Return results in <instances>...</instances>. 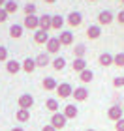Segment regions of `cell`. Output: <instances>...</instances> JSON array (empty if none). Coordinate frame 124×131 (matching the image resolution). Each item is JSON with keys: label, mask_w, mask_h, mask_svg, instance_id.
<instances>
[{"label": "cell", "mask_w": 124, "mask_h": 131, "mask_svg": "<svg viewBox=\"0 0 124 131\" xmlns=\"http://www.w3.org/2000/svg\"><path fill=\"white\" fill-rule=\"evenodd\" d=\"M107 118L111 122H119L120 118H124V109L122 105H111L107 109Z\"/></svg>", "instance_id": "obj_1"}, {"label": "cell", "mask_w": 124, "mask_h": 131, "mask_svg": "<svg viewBox=\"0 0 124 131\" xmlns=\"http://www.w3.org/2000/svg\"><path fill=\"white\" fill-rule=\"evenodd\" d=\"M56 94L60 99H68L73 96V86L70 84V82H60V84L56 86Z\"/></svg>", "instance_id": "obj_2"}, {"label": "cell", "mask_w": 124, "mask_h": 131, "mask_svg": "<svg viewBox=\"0 0 124 131\" xmlns=\"http://www.w3.org/2000/svg\"><path fill=\"white\" fill-rule=\"evenodd\" d=\"M66 122H68V118L64 116V112H55V114L51 116V126L55 127L56 131L62 129V127H66Z\"/></svg>", "instance_id": "obj_3"}, {"label": "cell", "mask_w": 124, "mask_h": 131, "mask_svg": "<svg viewBox=\"0 0 124 131\" xmlns=\"http://www.w3.org/2000/svg\"><path fill=\"white\" fill-rule=\"evenodd\" d=\"M23 26L28 28V30H34V32H36L38 28H40V17H38V15H25Z\"/></svg>", "instance_id": "obj_4"}, {"label": "cell", "mask_w": 124, "mask_h": 131, "mask_svg": "<svg viewBox=\"0 0 124 131\" xmlns=\"http://www.w3.org/2000/svg\"><path fill=\"white\" fill-rule=\"evenodd\" d=\"M113 21H115V15L111 13L109 9H103V11H100V13H98V25L100 26H107Z\"/></svg>", "instance_id": "obj_5"}, {"label": "cell", "mask_w": 124, "mask_h": 131, "mask_svg": "<svg viewBox=\"0 0 124 131\" xmlns=\"http://www.w3.org/2000/svg\"><path fill=\"white\" fill-rule=\"evenodd\" d=\"M17 103H19V109H26L30 111L32 105H34V97L30 96V94H21L19 99H17Z\"/></svg>", "instance_id": "obj_6"}, {"label": "cell", "mask_w": 124, "mask_h": 131, "mask_svg": "<svg viewBox=\"0 0 124 131\" xmlns=\"http://www.w3.org/2000/svg\"><path fill=\"white\" fill-rule=\"evenodd\" d=\"M60 47H62V43H60L58 38H49V41L45 43V49H47L49 54H56V52L60 51Z\"/></svg>", "instance_id": "obj_7"}, {"label": "cell", "mask_w": 124, "mask_h": 131, "mask_svg": "<svg viewBox=\"0 0 124 131\" xmlns=\"http://www.w3.org/2000/svg\"><path fill=\"white\" fill-rule=\"evenodd\" d=\"M66 23H68L70 26L77 28V26H81V25H83V15L79 13V11H72V13L66 17Z\"/></svg>", "instance_id": "obj_8"}, {"label": "cell", "mask_w": 124, "mask_h": 131, "mask_svg": "<svg viewBox=\"0 0 124 131\" xmlns=\"http://www.w3.org/2000/svg\"><path fill=\"white\" fill-rule=\"evenodd\" d=\"M53 28V15L49 13H43L40 17V30H45V32H49Z\"/></svg>", "instance_id": "obj_9"}, {"label": "cell", "mask_w": 124, "mask_h": 131, "mask_svg": "<svg viewBox=\"0 0 124 131\" xmlns=\"http://www.w3.org/2000/svg\"><path fill=\"white\" fill-rule=\"evenodd\" d=\"M75 101H87L88 99V90H87V86H77V88H73V96H72Z\"/></svg>", "instance_id": "obj_10"}, {"label": "cell", "mask_w": 124, "mask_h": 131, "mask_svg": "<svg viewBox=\"0 0 124 131\" xmlns=\"http://www.w3.org/2000/svg\"><path fill=\"white\" fill-rule=\"evenodd\" d=\"M21 69H23V62H17V60H8L6 62V71L11 73V75L19 73Z\"/></svg>", "instance_id": "obj_11"}, {"label": "cell", "mask_w": 124, "mask_h": 131, "mask_svg": "<svg viewBox=\"0 0 124 131\" xmlns=\"http://www.w3.org/2000/svg\"><path fill=\"white\" fill-rule=\"evenodd\" d=\"M49 38H51L49 32H45V30H40L38 28V30L34 32V41H36L38 45H45L47 41H49Z\"/></svg>", "instance_id": "obj_12"}, {"label": "cell", "mask_w": 124, "mask_h": 131, "mask_svg": "<svg viewBox=\"0 0 124 131\" xmlns=\"http://www.w3.org/2000/svg\"><path fill=\"white\" fill-rule=\"evenodd\" d=\"M102 36V26L100 25H90L87 28V38L88 39H98Z\"/></svg>", "instance_id": "obj_13"}, {"label": "cell", "mask_w": 124, "mask_h": 131, "mask_svg": "<svg viewBox=\"0 0 124 131\" xmlns=\"http://www.w3.org/2000/svg\"><path fill=\"white\" fill-rule=\"evenodd\" d=\"M41 86H43V90L47 92H53V90H56V86H58V82L55 77H45L43 81H41Z\"/></svg>", "instance_id": "obj_14"}, {"label": "cell", "mask_w": 124, "mask_h": 131, "mask_svg": "<svg viewBox=\"0 0 124 131\" xmlns=\"http://www.w3.org/2000/svg\"><path fill=\"white\" fill-rule=\"evenodd\" d=\"M113 56L111 52H102V54L98 56V64L103 66V68H109V66H113Z\"/></svg>", "instance_id": "obj_15"}, {"label": "cell", "mask_w": 124, "mask_h": 131, "mask_svg": "<svg viewBox=\"0 0 124 131\" xmlns=\"http://www.w3.org/2000/svg\"><path fill=\"white\" fill-rule=\"evenodd\" d=\"M56 38H58V39H60V43H62V45H66V47L73 43V34H72V32H70V30H62L60 34H58V36H56Z\"/></svg>", "instance_id": "obj_16"}, {"label": "cell", "mask_w": 124, "mask_h": 131, "mask_svg": "<svg viewBox=\"0 0 124 131\" xmlns=\"http://www.w3.org/2000/svg\"><path fill=\"white\" fill-rule=\"evenodd\" d=\"M36 58H25V60H23V71H26V73H34V71H36Z\"/></svg>", "instance_id": "obj_17"}, {"label": "cell", "mask_w": 124, "mask_h": 131, "mask_svg": "<svg viewBox=\"0 0 124 131\" xmlns=\"http://www.w3.org/2000/svg\"><path fill=\"white\" fill-rule=\"evenodd\" d=\"M77 114H79V109H77L73 103H70V105L64 107V116H66L68 120H73V118H77Z\"/></svg>", "instance_id": "obj_18"}, {"label": "cell", "mask_w": 124, "mask_h": 131, "mask_svg": "<svg viewBox=\"0 0 124 131\" xmlns=\"http://www.w3.org/2000/svg\"><path fill=\"white\" fill-rule=\"evenodd\" d=\"M51 64V58H49V52H40L36 56V66L38 68H47Z\"/></svg>", "instance_id": "obj_19"}, {"label": "cell", "mask_w": 124, "mask_h": 131, "mask_svg": "<svg viewBox=\"0 0 124 131\" xmlns=\"http://www.w3.org/2000/svg\"><path fill=\"white\" fill-rule=\"evenodd\" d=\"M23 30H25L23 25H11L9 26V36L13 39H19V38H23Z\"/></svg>", "instance_id": "obj_20"}, {"label": "cell", "mask_w": 124, "mask_h": 131, "mask_svg": "<svg viewBox=\"0 0 124 131\" xmlns=\"http://www.w3.org/2000/svg\"><path fill=\"white\" fill-rule=\"evenodd\" d=\"M72 68H73V71L81 73V71H85V69H87V60H85V58H73Z\"/></svg>", "instance_id": "obj_21"}, {"label": "cell", "mask_w": 124, "mask_h": 131, "mask_svg": "<svg viewBox=\"0 0 124 131\" xmlns=\"http://www.w3.org/2000/svg\"><path fill=\"white\" fill-rule=\"evenodd\" d=\"M15 118H17V122H21V124H25L30 120V111H26V109H19L15 112Z\"/></svg>", "instance_id": "obj_22"}, {"label": "cell", "mask_w": 124, "mask_h": 131, "mask_svg": "<svg viewBox=\"0 0 124 131\" xmlns=\"http://www.w3.org/2000/svg\"><path fill=\"white\" fill-rule=\"evenodd\" d=\"M45 109H47V111H51L53 114H55V112H58V109H60V105H58V99L49 97V99L45 101Z\"/></svg>", "instance_id": "obj_23"}, {"label": "cell", "mask_w": 124, "mask_h": 131, "mask_svg": "<svg viewBox=\"0 0 124 131\" xmlns=\"http://www.w3.org/2000/svg\"><path fill=\"white\" fill-rule=\"evenodd\" d=\"M79 81L81 82H85V84H87V82H92L94 81V73H92V69H85V71H81V73H79Z\"/></svg>", "instance_id": "obj_24"}, {"label": "cell", "mask_w": 124, "mask_h": 131, "mask_svg": "<svg viewBox=\"0 0 124 131\" xmlns=\"http://www.w3.org/2000/svg\"><path fill=\"white\" fill-rule=\"evenodd\" d=\"M51 66H53V69H56V71H62L64 68H66V58H64V56H56L55 60L51 62Z\"/></svg>", "instance_id": "obj_25"}, {"label": "cell", "mask_w": 124, "mask_h": 131, "mask_svg": "<svg viewBox=\"0 0 124 131\" xmlns=\"http://www.w3.org/2000/svg\"><path fill=\"white\" fill-rule=\"evenodd\" d=\"M64 23H66V19L58 13V15H53V30H60V28L64 26Z\"/></svg>", "instance_id": "obj_26"}, {"label": "cell", "mask_w": 124, "mask_h": 131, "mask_svg": "<svg viewBox=\"0 0 124 131\" xmlns=\"http://www.w3.org/2000/svg\"><path fill=\"white\" fill-rule=\"evenodd\" d=\"M4 9H6V11H8V13L11 15V13H17L19 6H17V2H15V0H8V2L4 4Z\"/></svg>", "instance_id": "obj_27"}, {"label": "cell", "mask_w": 124, "mask_h": 131, "mask_svg": "<svg viewBox=\"0 0 124 131\" xmlns=\"http://www.w3.org/2000/svg\"><path fill=\"white\" fill-rule=\"evenodd\" d=\"M85 52H87V47L79 43V45H75V49H73V58H85Z\"/></svg>", "instance_id": "obj_28"}, {"label": "cell", "mask_w": 124, "mask_h": 131, "mask_svg": "<svg viewBox=\"0 0 124 131\" xmlns=\"http://www.w3.org/2000/svg\"><path fill=\"white\" fill-rule=\"evenodd\" d=\"M113 66L117 68H124V52H117L113 56Z\"/></svg>", "instance_id": "obj_29"}, {"label": "cell", "mask_w": 124, "mask_h": 131, "mask_svg": "<svg viewBox=\"0 0 124 131\" xmlns=\"http://www.w3.org/2000/svg\"><path fill=\"white\" fill-rule=\"evenodd\" d=\"M23 9H25V15H36V4H34V2H28V4H25V8H23Z\"/></svg>", "instance_id": "obj_30"}, {"label": "cell", "mask_w": 124, "mask_h": 131, "mask_svg": "<svg viewBox=\"0 0 124 131\" xmlns=\"http://www.w3.org/2000/svg\"><path fill=\"white\" fill-rule=\"evenodd\" d=\"M8 49H6L4 45H0V62H8Z\"/></svg>", "instance_id": "obj_31"}, {"label": "cell", "mask_w": 124, "mask_h": 131, "mask_svg": "<svg viewBox=\"0 0 124 131\" xmlns=\"http://www.w3.org/2000/svg\"><path fill=\"white\" fill-rule=\"evenodd\" d=\"M113 86L115 88H124V75L122 77H115L113 79Z\"/></svg>", "instance_id": "obj_32"}, {"label": "cell", "mask_w": 124, "mask_h": 131, "mask_svg": "<svg viewBox=\"0 0 124 131\" xmlns=\"http://www.w3.org/2000/svg\"><path fill=\"white\" fill-rule=\"evenodd\" d=\"M115 21L119 23V25H124V9H120L119 13H117V17H115Z\"/></svg>", "instance_id": "obj_33"}, {"label": "cell", "mask_w": 124, "mask_h": 131, "mask_svg": "<svg viewBox=\"0 0 124 131\" xmlns=\"http://www.w3.org/2000/svg\"><path fill=\"white\" fill-rule=\"evenodd\" d=\"M8 11H6L4 8H0V23H6V21H8Z\"/></svg>", "instance_id": "obj_34"}, {"label": "cell", "mask_w": 124, "mask_h": 131, "mask_svg": "<svg viewBox=\"0 0 124 131\" xmlns=\"http://www.w3.org/2000/svg\"><path fill=\"white\" fill-rule=\"evenodd\" d=\"M115 131H124V118H120L119 122H115Z\"/></svg>", "instance_id": "obj_35"}, {"label": "cell", "mask_w": 124, "mask_h": 131, "mask_svg": "<svg viewBox=\"0 0 124 131\" xmlns=\"http://www.w3.org/2000/svg\"><path fill=\"white\" fill-rule=\"evenodd\" d=\"M41 131H56V129H55V127H53V126H51V124H45V126H43V127H41Z\"/></svg>", "instance_id": "obj_36"}, {"label": "cell", "mask_w": 124, "mask_h": 131, "mask_svg": "<svg viewBox=\"0 0 124 131\" xmlns=\"http://www.w3.org/2000/svg\"><path fill=\"white\" fill-rule=\"evenodd\" d=\"M11 131H25V129H23V127H19V126H17V127H11Z\"/></svg>", "instance_id": "obj_37"}, {"label": "cell", "mask_w": 124, "mask_h": 131, "mask_svg": "<svg viewBox=\"0 0 124 131\" xmlns=\"http://www.w3.org/2000/svg\"><path fill=\"white\" fill-rule=\"evenodd\" d=\"M8 2V0H0V8H4V4Z\"/></svg>", "instance_id": "obj_38"}, {"label": "cell", "mask_w": 124, "mask_h": 131, "mask_svg": "<svg viewBox=\"0 0 124 131\" xmlns=\"http://www.w3.org/2000/svg\"><path fill=\"white\" fill-rule=\"evenodd\" d=\"M56 0H45V4H55Z\"/></svg>", "instance_id": "obj_39"}, {"label": "cell", "mask_w": 124, "mask_h": 131, "mask_svg": "<svg viewBox=\"0 0 124 131\" xmlns=\"http://www.w3.org/2000/svg\"><path fill=\"white\" fill-rule=\"evenodd\" d=\"M85 131H96V129H85Z\"/></svg>", "instance_id": "obj_40"}, {"label": "cell", "mask_w": 124, "mask_h": 131, "mask_svg": "<svg viewBox=\"0 0 124 131\" xmlns=\"http://www.w3.org/2000/svg\"><path fill=\"white\" fill-rule=\"evenodd\" d=\"M88 2H96V0H88Z\"/></svg>", "instance_id": "obj_41"}, {"label": "cell", "mask_w": 124, "mask_h": 131, "mask_svg": "<svg viewBox=\"0 0 124 131\" xmlns=\"http://www.w3.org/2000/svg\"><path fill=\"white\" fill-rule=\"evenodd\" d=\"M120 2H122V4H124V0H120Z\"/></svg>", "instance_id": "obj_42"}, {"label": "cell", "mask_w": 124, "mask_h": 131, "mask_svg": "<svg viewBox=\"0 0 124 131\" xmlns=\"http://www.w3.org/2000/svg\"><path fill=\"white\" fill-rule=\"evenodd\" d=\"M122 109H124V103H122Z\"/></svg>", "instance_id": "obj_43"}]
</instances>
